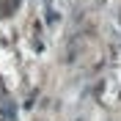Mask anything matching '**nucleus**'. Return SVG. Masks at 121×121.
<instances>
[{
  "label": "nucleus",
  "mask_w": 121,
  "mask_h": 121,
  "mask_svg": "<svg viewBox=\"0 0 121 121\" xmlns=\"http://www.w3.org/2000/svg\"><path fill=\"white\" fill-rule=\"evenodd\" d=\"M0 121H14L11 118V96L6 91V83L0 77Z\"/></svg>",
  "instance_id": "1"
},
{
  "label": "nucleus",
  "mask_w": 121,
  "mask_h": 121,
  "mask_svg": "<svg viewBox=\"0 0 121 121\" xmlns=\"http://www.w3.org/2000/svg\"><path fill=\"white\" fill-rule=\"evenodd\" d=\"M19 3L22 0H0V17H11L19 8Z\"/></svg>",
  "instance_id": "2"
}]
</instances>
